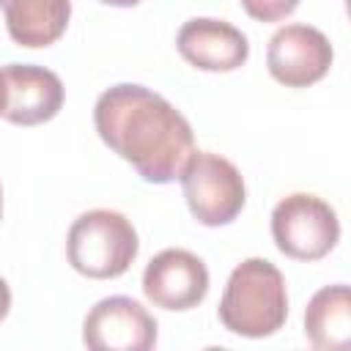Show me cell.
I'll use <instances>...</instances> for the list:
<instances>
[{
  "instance_id": "1",
  "label": "cell",
  "mask_w": 351,
  "mask_h": 351,
  "mask_svg": "<svg viewBox=\"0 0 351 351\" xmlns=\"http://www.w3.org/2000/svg\"><path fill=\"white\" fill-rule=\"evenodd\" d=\"M93 123L101 143L151 184L176 181L195 154L189 121L145 85L118 82L107 88L96 99Z\"/></svg>"
},
{
  "instance_id": "8",
  "label": "cell",
  "mask_w": 351,
  "mask_h": 351,
  "mask_svg": "<svg viewBox=\"0 0 351 351\" xmlns=\"http://www.w3.org/2000/svg\"><path fill=\"white\" fill-rule=\"evenodd\" d=\"M143 293L162 310H192L208 293V269L189 250H162L143 271Z\"/></svg>"
},
{
  "instance_id": "16",
  "label": "cell",
  "mask_w": 351,
  "mask_h": 351,
  "mask_svg": "<svg viewBox=\"0 0 351 351\" xmlns=\"http://www.w3.org/2000/svg\"><path fill=\"white\" fill-rule=\"evenodd\" d=\"M101 3H107V5H118V8H129V5H137L140 0H101Z\"/></svg>"
},
{
  "instance_id": "12",
  "label": "cell",
  "mask_w": 351,
  "mask_h": 351,
  "mask_svg": "<svg viewBox=\"0 0 351 351\" xmlns=\"http://www.w3.org/2000/svg\"><path fill=\"white\" fill-rule=\"evenodd\" d=\"M304 335L318 351H337L351 337V291L348 285H326L313 293L304 310Z\"/></svg>"
},
{
  "instance_id": "5",
  "label": "cell",
  "mask_w": 351,
  "mask_h": 351,
  "mask_svg": "<svg viewBox=\"0 0 351 351\" xmlns=\"http://www.w3.org/2000/svg\"><path fill=\"white\" fill-rule=\"evenodd\" d=\"M271 239L293 261H321L340 241V219L324 197L293 192L271 211Z\"/></svg>"
},
{
  "instance_id": "9",
  "label": "cell",
  "mask_w": 351,
  "mask_h": 351,
  "mask_svg": "<svg viewBox=\"0 0 351 351\" xmlns=\"http://www.w3.org/2000/svg\"><path fill=\"white\" fill-rule=\"evenodd\" d=\"M176 47L186 63L203 71H236L250 58L247 36L230 22L195 16L181 25Z\"/></svg>"
},
{
  "instance_id": "4",
  "label": "cell",
  "mask_w": 351,
  "mask_h": 351,
  "mask_svg": "<svg viewBox=\"0 0 351 351\" xmlns=\"http://www.w3.org/2000/svg\"><path fill=\"white\" fill-rule=\"evenodd\" d=\"M178 178L192 217L206 228L233 222L247 203V186L239 167L219 154L195 148Z\"/></svg>"
},
{
  "instance_id": "3",
  "label": "cell",
  "mask_w": 351,
  "mask_h": 351,
  "mask_svg": "<svg viewBox=\"0 0 351 351\" xmlns=\"http://www.w3.org/2000/svg\"><path fill=\"white\" fill-rule=\"evenodd\" d=\"M140 239L121 211L93 208L80 214L66 236V255L74 271L90 280L121 277L137 258Z\"/></svg>"
},
{
  "instance_id": "11",
  "label": "cell",
  "mask_w": 351,
  "mask_h": 351,
  "mask_svg": "<svg viewBox=\"0 0 351 351\" xmlns=\"http://www.w3.org/2000/svg\"><path fill=\"white\" fill-rule=\"evenodd\" d=\"M8 36L19 47H49L55 44L71 16V0H0Z\"/></svg>"
},
{
  "instance_id": "10",
  "label": "cell",
  "mask_w": 351,
  "mask_h": 351,
  "mask_svg": "<svg viewBox=\"0 0 351 351\" xmlns=\"http://www.w3.org/2000/svg\"><path fill=\"white\" fill-rule=\"evenodd\" d=\"M8 82V104L3 118L16 126H38L52 121L63 107V82L55 71L30 63L3 66Z\"/></svg>"
},
{
  "instance_id": "13",
  "label": "cell",
  "mask_w": 351,
  "mask_h": 351,
  "mask_svg": "<svg viewBox=\"0 0 351 351\" xmlns=\"http://www.w3.org/2000/svg\"><path fill=\"white\" fill-rule=\"evenodd\" d=\"M241 8L258 22H280L296 11L299 0H239Z\"/></svg>"
},
{
  "instance_id": "17",
  "label": "cell",
  "mask_w": 351,
  "mask_h": 351,
  "mask_svg": "<svg viewBox=\"0 0 351 351\" xmlns=\"http://www.w3.org/2000/svg\"><path fill=\"white\" fill-rule=\"evenodd\" d=\"M0 219H3V186H0Z\"/></svg>"
},
{
  "instance_id": "14",
  "label": "cell",
  "mask_w": 351,
  "mask_h": 351,
  "mask_svg": "<svg viewBox=\"0 0 351 351\" xmlns=\"http://www.w3.org/2000/svg\"><path fill=\"white\" fill-rule=\"evenodd\" d=\"M8 310H11V288H8V282L0 277V321L8 315Z\"/></svg>"
},
{
  "instance_id": "6",
  "label": "cell",
  "mask_w": 351,
  "mask_h": 351,
  "mask_svg": "<svg viewBox=\"0 0 351 351\" xmlns=\"http://www.w3.org/2000/svg\"><path fill=\"white\" fill-rule=\"evenodd\" d=\"M156 318L132 296L96 302L82 324V343L93 351H148L156 346Z\"/></svg>"
},
{
  "instance_id": "2",
  "label": "cell",
  "mask_w": 351,
  "mask_h": 351,
  "mask_svg": "<svg viewBox=\"0 0 351 351\" xmlns=\"http://www.w3.org/2000/svg\"><path fill=\"white\" fill-rule=\"evenodd\" d=\"M219 321L241 337H269L288 318V291L282 271L266 258L241 261L222 291Z\"/></svg>"
},
{
  "instance_id": "7",
  "label": "cell",
  "mask_w": 351,
  "mask_h": 351,
  "mask_svg": "<svg viewBox=\"0 0 351 351\" xmlns=\"http://www.w3.org/2000/svg\"><path fill=\"white\" fill-rule=\"evenodd\" d=\"M335 49L329 38L313 25H285L266 47L269 74L285 88H307L326 77Z\"/></svg>"
},
{
  "instance_id": "15",
  "label": "cell",
  "mask_w": 351,
  "mask_h": 351,
  "mask_svg": "<svg viewBox=\"0 0 351 351\" xmlns=\"http://www.w3.org/2000/svg\"><path fill=\"white\" fill-rule=\"evenodd\" d=\"M5 104H8V82H5V74L0 69V115L5 112Z\"/></svg>"
}]
</instances>
